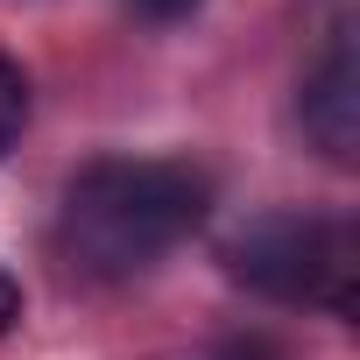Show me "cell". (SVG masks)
<instances>
[{"label":"cell","mask_w":360,"mask_h":360,"mask_svg":"<svg viewBox=\"0 0 360 360\" xmlns=\"http://www.w3.org/2000/svg\"><path fill=\"white\" fill-rule=\"evenodd\" d=\"M15 318H22V283H15L8 269H0V339L15 332Z\"/></svg>","instance_id":"5b68a950"},{"label":"cell","mask_w":360,"mask_h":360,"mask_svg":"<svg viewBox=\"0 0 360 360\" xmlns=\"http://www.w3.org/2000/svg\"><path fill=\"white\" fill-rule=\"evenodd\" d=\"M134 8H141L148 22H176V15H191L198 0H134Z\"/></svg>","instance_id":"8992f818"},{"label":"cell","mask_w":360,"mask_h":360,"mask_svg":"<svg viewBox=\"0 0 360 360\" xmlns=\"http://www.w3.org/2000/svg\"><path fill=\"white\" fill-rule=\"evenodd\" d=\"M212 212V176L176 155H106L85 162L64 191V255L85 276H141L169 248H184Z\"/></svg>","instance_id":"6da1fadb"},{"label":"cell","mask_w":360,"mask_h":360,"mask_svg":"<svg viewBox=\"0 0 360 360\" xmlns=\"http://www.w3.org/2000/svg\"><path fill=\"white\" fill-rule=\"evenodd\" d=\"M233 276L276 304H318L332 318H353L360 283V233L339 212H262L226 248Z\"/></svg>","instance_id":"7a4b0ae2"},{"label":"cell","mask_w":360,"mask_h":360,"mask_svg":"<svg viewBox=\"0 0 360 360\" xmlns=\"http://www.w3.org/2000/svg\"><path fill=\"white\" fill-rule=\"evenodd\" d=\"M304 127H311V141L332 162H353V148H360V64H353V36H332V50L304 78Z\"/></svg>","instance_id":"3957f363"},{"label":"cell","mask_w":360,"mask_h":360,"mask_svg":"<svg viewBox=\"0 0 360 360\" xmlns=\"http://www.w3.org/2000/svg\"><path fill=\"white\" fill-rule=\"evenodd\" d=\"M22 127H29V78H22V64L8 50H0V155L22 141Z\"/></svg>","instance_id":"277c9868"}]
</instances>
